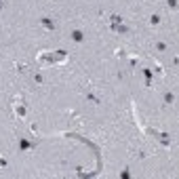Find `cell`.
I'll use <instances>...</instances> for the list:
<instances>
[{
  "mask_svg": "<svg viewBox=\"0 0 179 179\" xmlns=\"http://www.w3.org/2000/svg\"><path fill=\"white\" fill-rule=\"evenodd\" d=\"M13 110H15V116H17L19 120L25 118V110H23V106H21V101H15V103H13Z\"/></svg>",
  "mask_w": 179,
  "mask_h": 179,
  "instance_id": "6da1fadb",
  "label": "cell"
},
{
  "mask_svg": "<svg viewBox=\"0 0 179 179\" xmlns=\"http://www.w3.org/2000/svg\"><path fill=\"white\" fill-rule=\"evenodd\" d=\"M0 167H4V160H0Z\"/></svg>",
  "mask_w": 179,
  "mask_h": 179,
  "instance_id": "7a4b0ae2",
  "label": "cell"
}]
</instances>
